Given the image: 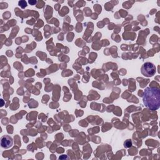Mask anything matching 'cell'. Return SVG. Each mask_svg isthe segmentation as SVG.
Returning <instances> with one entry per match:
<instances>
[{
    "label": "cell",
    "instance_id": "obj_3",
    "mask_svg": "<svg viewBox=\"0 0 160 160\" xmlns=\"http://www.w3.org/2000/svg\"><path fill=\"white\" fill-rule=\"evenodd\" d=\"M13 144L12 138L9 135H4L1 138V146L2 148L8 149Z\"/></svg>",
    "mask_w": 160,
    "mask_h": 160
},
{
    "label": "cell",
    "instance_id": "obj_1",
    "mask_svg": "<svg viewBox=\"0 0 160 160\" xmlns=\"http://www.w3.org/2000/svg\"><path fill=\"white\" fill-rule=\"evenodd\" d=\"M142 100L144 105L152 111L157 110L160 107V91L156 88H146L143 93Z\"/></svg>",
    "mask_w": 160,
    "mask_h": 160
},
{
    "label": "cell",
    "instance_id": "obj_5",
    "mask_svg": "<svg viewBox=\"0 0 160 160\" xmlns=\"http://www.w3.org/2000/svg\"><path fill=\"white\" fill-rule=\"evenodd\" d=\"M29 3L31 4V5H34V4L36 3V1H29Z\"/></svg>",
    "mask_w": 160,
    "mask_h": 160
},
{
    "label": "cell",
    "instance_id": "obj_2",
    "mask_svg": "<svg viewBox=\"0 0 160 160\" xmlns=\"http://www.w3.org/2000/svg\"><path fill=\"white\" fill-rule=\"evenodd\" d=\"M156 67L155 66L150 62H146L143 64L141 67V71L142 75L146 77H151L155 74L156 73Z\"/></svg>",
    "mask_w": 160,
    "mask_h": 160
},
{
    "label": "cell",
    "instance_id": "obj_4",
    "mask_svg": "<svg viewBox=\"0 0 160 160\" xmlns=\"http://www.w3.org/2000/svg\"><path fill=\"white\" fill-rule=\"evenodd\" d=\"M132 145V142L131 140L128 139V141H126L125 142H124V146L126 147V148H129L130 146H131Z\"/></svg>",
    "mask_w": 160,
    "mask_h": 160
}]
</instances>
